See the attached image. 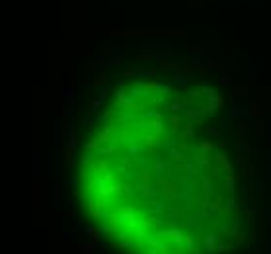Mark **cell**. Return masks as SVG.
<instances>
[{"label":"cell","instance_id":"cell-2","mask_svg":"<svg viewBox=\"0 0 271 254\" xmlns=\"http://www.w3.org/2000/svg\"><path fill=\"white\" fill-rule=\"evenodd\" d=\"M207 246H209V250L215 248V234H209V237H207Z\"/></svg>","mask_w":271,"mask_h":254},{"label":"cell","instance_id":"cell-1","mask_svg":"<svg viewBox=\"0 0 271 254\" xmlns=\"http://www.w3.org/2000/svg\"><path fill=\"white\" fill-rule=\"evenodd\" d=\"M80 252L82 254H92V244H80Z\"/></svg>","mask_w":271,"mask_h":254}]
</instances>
